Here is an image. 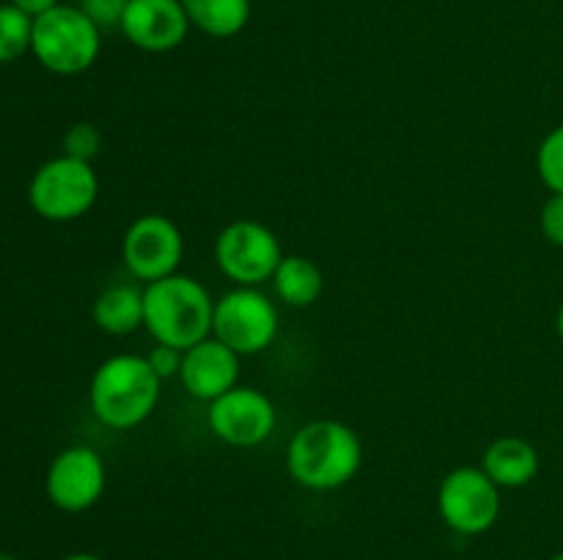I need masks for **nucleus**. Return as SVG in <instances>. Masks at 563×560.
Wrapping results in <instances>:
<instances>
[{"mask_svg": "<svg viewBox=\"0 0 563 560\" xmlns=\"http://www.w3.org/2000/svg\"><path fill=\"white\" fill-rule=\"evenodd\" d=\"M361 464L363 443L355 428L328 417L297 428L286 448V470L291 481L311 492H333L346 486Z\"/></svg>", "mask_w": 563, "mask_h": 560, "instance_id": "obj_1", "label": "nucleus"}, {"mask_svg": "<svg viewBox=\"0 0 563 560\" xmlns=\"http://www.w3.org/2000/svg\"><path fill=\"white\" fill-rule=\"evenodd\" d=\"M163 379L146 355H113L97 366L88 388V404L104 428L130 432L157 410Z\"/></svg>", "mask_w": 563, "mask_h": 560, "instance_id": "obj_2", "label": "nucleus"}, {"mask_svg": "<svg viewBox=\"0 0 563 560\" xmlns=\"http://www.w3.org/2000/svg\"><path fill=\"white\" fill-rule=\"evenodd\" d=\"M143 327L154 344L190 349L212 335L214 300L203 283L190 275H168L143 285Z\"/></svg>", "mask_w": 563, "mask_h": 560, "instance_id": "obj_3", "label": "nucleus"}, {"mask_svg": "<svg viewBox=\"0 0 563 560\" xmlns=\"http://www.w3.org/2000/svg\"><path fill=\"white\" fill-rule=\"evenodd\" d=\"M102 49V31L80 5H55L33 20L31 53L47 71L75 77L91 69Z\"/></svg>", "mask_w": 563, "mask_h": 560, "instance_id": "obj_4", "label": "nucleus"}, {"mask_svg": "<svg viewBox=\"0 0 563 560\" xmlns=\"http://www.w3.org/2000/svg\"><path fill=\"white\" fill-rule=\"evenodd\" d=\"M99 195V179L91 163L75 157L47 159L27 184V201L42 220L71 223L91 212Z\"/></svg>", "mask_w": 563, "mask_h": 560, "instance_id": "obj_5", "label": "nucleus"}, {"mask_svg": "<svg viewBox=\"0 0 563 560\" xmlns=\"http://www.w3.org/2000/svg\"><path fill=\"white\" fill-rule=\"evenodd\" d=\"M278 305L258 285H234L214 300L212 335L240 357L267 349L278 335Z\"/></svg>", "mask_w": 563, "mask_h": 560, "instance_id": "obj_6", "label": "nucleus"}, {"mask_svg": "<svg viewBox=\"0 0 563 560\" xmlns=\"http://www.w3.org/2000/svg\"><path fill=\"white\" fill-rule=\"evenodd\" d=\"M438 514L460 536H482L500 516V486L482 467H456L438 486Z\"/></svg>", "mask_w": 563, "mask_h": 560, "instance_id": "obj_7", "label": "nucleus"}, {"mask_svg": "<svg viewBox=\"0 0 563 560\" xmlns=\"http://www.w3.org/2000/svg\"><path fill=\"white\" fill-rule=\"evenodd\" d=\"M284 258L278 236L258 220H234L214 239V264L234 285H262L273 280Z\"/></svg>", "mask_w": 563, "mask_h": 560, "instance_id": "obj_8", "label": "nucleus"}, {"mask_svg": "<svg viewBox=\"0 0 563 560\" xmlns=\"http://www.w3.org/2000/svg\"><path fill=\"white\" fill-rule=\"evenodd\" d=\"M185 258V236L165 214H141L121 239V261L126 272L143 283H154L179 272Z\"/></svg>", "mask_w": 563, "mask_h": 560, "instance_id": "obj_9", "label": "nucleus"}, {"mask_svg": "<svg viewBox=\"0 0 563 560\" xmlns=\"http://www.w3.org/2000/svg\"><path fill=\"white\" fill-rule=\"evenodd\" d=\"M209 432L231 448H256L267 443L278 423V412L262 390L236 384L220 399L209 401Z\"/></svg>", "mask_w": 563, "mask_h": 560, "instance_id": "obj_10", "label": "nucleus"}, {"mask_svg": "<svg viewBox=\"0 0 563 560\" xmlns=\"http://www.w3.org/2000/svg\"><path fill=\"white\" fill-rule=\"evenodd\" d=\"M108 486V470L102 456L88 445H71L60 450L49 464L44 489L49 503L66 514H82L102 500Z\"/></svg>", "mask_w": 563, "mask_h": 560, "instance_id": "obj_11", "label": "nucleus"}, {"mask_svg": "<svg viewBox=\"0 0 563 560\" xmlns=\"http://www.w3.org/2000/svg\"><path fill=\"white\" fill-rule=\"evenodd\" d=\"M190 27L181 0H130L119 31L143 53H170Z\"/></svg>", "mask_w": 563, "mask_h": 560, "instance_id": "obj_12", "label": "nucleus"}, {"mask_svg": "<svg viewBox=\"0 0 563 560\" xmlns=\"http://www.w3.org/2000/svg\"><path fill=\"white\" fill-rule=\"evenodd\" d=\"M240 360L242 357L234 349L209 335L185 349L179 371L181 388L187 390V395L209 404L240 384Z\"/></svg>", "mask_w": 563, "mask_h": 560, "instance_id": "obj_13", "label": "nucleus"}, {"mask_svg": "<svg viewBox=\"0 0 563 560\" xmlns=\"http://www.w3.org/2000/svg\"><path fill=\"white\" fill-rule=\"evenodd\" d=\"M539 467H542L539 450L526 437H515V434H506V437L489 443L482 456V470L500 489L528 486L539 475Z\"/></svg>", "mask_w": 563, "mask_h": 560, "instance_id": "obj_14", "label": "nucleus"}, {"mask_svg": "<svg viewBox=\"0 0 563 560\" xmlns=\"http://www.w3.org/2000/svg\"><path fill=\"white\" fill-rule=\"evenodd\" d=\"M93 324L108 335H130L143 327V289L132 283H113L93 300Z\"/></svg>", "mask_w": 563, "mask_h": 560, "instance_id": "obj_15", "label": "nucleus"}, {"mask_svg": "<svg viewBox=\"0 0 563 560\" xmlns=\"http://www.w3.org/2000/svg\"><path fill=\"white\" fill-rule=\"evenodd\" d=\"M273 289L278 300L289 307H308L322 296L324 275L319 264L306 256H284L273 275Z\"/></svg>", "mask_w": 563, "mask_h": 560, "instance_id": "obj_16", "label": "nucleus"}, {"mask_svg": "<svg viewBox=\"0 0 563 560\" xmlns=\"http://www.w3.org/2000/svg\"><path fill=\"white\" fill-rule=\"evenodd\" d=\"M196 31L212 38H231L251 22V0H181Z\"/></svg>", "mask_w": 563, "mask_h": 560, "instance_id": "obj_17", "label": "nucleus"}, {"mask_svg": "<svg viewBox=\"0 0 563 560\" xmlns=\"http://www.w3.org/2000/svg\"><path fill=\"white\" fill-rule=\"evenodd\" d=\"M33 16L16 5H0V64H14L22 55L31 53Z\"/></svg>", "mask_w": 563, "mask_h": 560, "instance_id": "obj_18", "label": "nucleus"}, {"mask_svg": "<svg viewBox=\"0 0 563 560\" xmlns=\"http://www.w3.org/2000/svg\"><path fill=\"white\" fill-rule=\"evenodd\" d=\"M537 173L550 192L563 195V124L550 130L537 148Z\"/></svg>", "mask_w": 563, "mask_h": 560, "instance_id": "obj_19", "label": "nucleus"}, {"mask_svg": "<svg viewBox=\"0 0 563 560\" xmlns=\"http://www.w3.org/2000/svg\"><path fill=\"white\" fill-rule=\"evenodd\" d=\"M102 148V132L97 130L88 121H77L69 130L64 132V154L66 157L82 159V163H91L93 157Z\"/></svg>", "mask_w": 563, "mask_h": 560, "instance_id": "obj_20", "label": "nucleus"}, {"mask_svg": "<svg viewBox=\"0 0 563 560\" xmlns=\"http://www.w3.org/2000/svg\"><path fill=\"white\" fill-rule=\"evenodd\" d=\"M126 5H130V0H86L80 9L97 22L99 31H104V27H121Z\"/></svg>", "mask_w": 563, "mask_h": 560, "instance_id": "obj_21", "label": "nucleus"}, {"mask_svg": "<svg viewBox=\"0 0 563 560\" xmlns=\"http://www.w3.org/2000/svg\"><path fill=\"white\" fill-rule=\"evenodd\" d=\"M539 228H542L544 239L550 245L563 247V195L561 192H553V195L544 201L542 214H539Z\"/></svg>", "mask_w": 563, "mask_h": 560, "instance_id": "obj_22", "label": "nucleus"}, {"mask_svg": "<svg viewBox=\"0 0 563 560\" xmlns=\"http://www.w3.org/2000/svg\"><path fill=\"white\" fill-rule=\"evenodd\" d=\"M181 357H185V351L176 349V346H168V344H154L152 351L146 355L148 366L154 368V373H157L159 379H179V371H181Z\"/></svg>", "mask_w": 563, "mask_h": 560, "instance_id": "obj_23", "label": "nucleus"}, {"mask_svg": "<svg viewBox=\"0 0 563 560\" xmlns=\"http://www.w3.org/2000/svg\"><path fill=\"white\" fill-rule=\"evenodd\" d=\"M9 3L16 5V9L25 11L27 16H33V20H36V16L47 14L49 9H55V5H58V0H9Z\"/></svg>", "mask_w": 563, "mask_h": 560, "instance_id": "obj_24", "label": "nucleus"}, {"mask_svg": "<svg viewBox=\"0 0 563 560\" xmlns=\"http://www.w3.org/2000/svg\"><path fill=\"white\" fill-rule=\"evenodd\" d=\"M60 560H104V558H99V555H91V552H71Z\"/></svg>", "mask_w": 563, "mask_h": 560, "instance_id": "obj_25", "label": "nucleus"}, {"mask_svg": "<svg viewBox=\"0 0 563 560\" xmlns=\"http://www.w3.org/2000/svg\"><path fill=\"white\" fill-rule=\"evenodd\" d=\"M555 333H559V338L563 340V302L559 307V316H555Z\"/></svg>", "mask_w": 563, "mask_h": 560, "instance_id": "obj_26", "label": "nucleus"}, {"mask_svg": "<svg viewBox=\"0 0 563 560\" xmlns=\"http://www.w3.org/2000/svg\"><path fill=\"white\" fill-rule=\"evenodd\" d=\"M0 560H20V558H14V555H9V552H0Z\"/></svg>", "mask_w": 563, "mask_h": 560, "instance_id": "obj_27", "label": "nucleus"}, {"mask_svg": "<svg viewBox=\"0 0 563 560\" xmlns=\"http://www.w3.org/2000/svg\"><path fill=\"white\" fill-rule=\"evenodd\" d=\"M550 560H563V552H561V555H555V558H550Z\"/></svg>", "mask_w": 563, "mask_h": 560, "instance_id": "obj_28", "label": "nucleus"}, {"mask_svg": "<svg viewBox=\"0 0 563 560\" xmlns=\"http://www.w3.org/2000/svg\"><path fill=\"white\" fill-rule=\"evenodd\" d=\"M71 3H80L82 5V3H86V0H71Z\"/></svg>", "mask_w": 563, "mask_h": 560, "instance_id": "obj_29", "label": "nucleus"}]
</instances>
